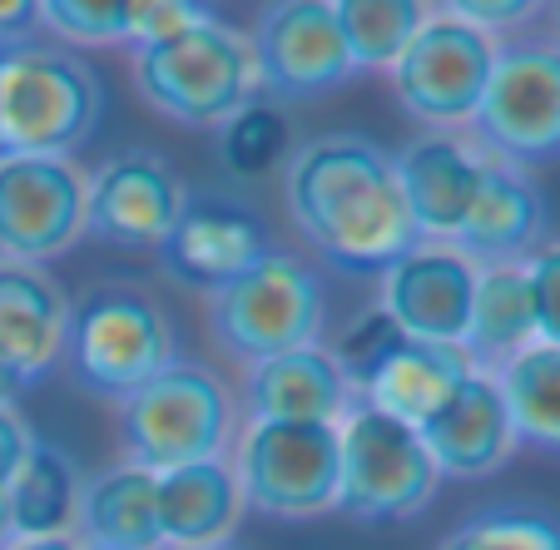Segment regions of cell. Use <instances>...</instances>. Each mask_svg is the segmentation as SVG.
Listing matches in <instances>:
<instances>
[{
    "instance_id": "obj_1",
    "label": "cell",
    "mask_w": 560,
    "mask_h": 550,
    "mask_svg": "<svg viewBox=\"0 0 560 550\" xmlns=\"http://www.w3.org/2000/svg\"><path fill=\"white\" fill-rule=\"evenodd\" d=\"M298 238L342 273H382L417 244L397 160L368 134H317L283 169Z\"/></svg>"
},
{
    "instance_id": "obj_2",
    "label": "cell",
    "mask_w": 560,
    "mask_h": 550,
    "mask_svg": "<svg viewBox=\"0 0 560 550\" xmlns=\"http://www.w3.org/2000/svg\"><path fill=\"white\" fill-rule=\"evenodd\" d=\"M100 115L105 85L70 45H0V160H70Z\"/></svg>"
},
{
    "instance_id": "obj_3",
    "label": "cell",
    "mask_w": 560,
    "mask_h": 550,
    "mask_svg": "<svg viewBox=\"0 0 560 550\" xmlns=\"http://www.w3.org/2000/svg\"><path fill=\"white\" fill-rule=\"evenodd\" d=\"M135 90L159 119L184 129H219L258 100L248 35L223 21H199L174 40L135 50Z\"/></svg>"
},
{
    "instance_id": "obj_4",
    "label": "cell",
    "mask_w": 560,
    "mask_h": 550,
    "mask_svg": "<svg viewBox=\"0 0 560 550\" xmlns=\"http://www.w3.org/2000/svg\"><path fill=\"white\" fill-rule=\"evenodd\" d=\"M209 338L238 367L264 358L323 342L328 328V293L307 258L288 248H268L254 268L209 293Z\"/></svg>"
},
{
    "instance_id": "obj_5",
    "label": "cell",
    "mask_w": 560,
    "mask_h": 550,
    "mask_svg": "<svg viewBox=\"0 0 560 550\" xmlns=\"http://www.w3.org/2000/svg\"><path fill=\"white\" fill-rule=\"evenodd\" d=\"M125 461L154 477L209 456H229L238 436V397L203 362H170L154 382L119 402Z\"/></svg>"
},
{
    "instance_id": "obj_6",
    "label": "cell",
    "mask_w": 560,
    "mask_h": 550,
    "mask_svg": "<svg viewBox=\"0 0 560 550\" xmlns=\"http://www.w3.org/2000/svg\"><path fill=\"white\" fill-rule=\"evenodd\" d=\"M65 358L74 382L105 402H125L170 362H179L170 313L135 283H100L70 307Z\"/></svg>"
},
{
    "instance_id": "obj_7",
    "label": "cell",
    "mask_w": 560,
    "mask_h": 550,
    "mask_svg": "<svg viewBox=\"0 0 560 550\" xmlns=\"http://www.w3.org/2000/svg\"><path fill=\"white\" fill-rule=\"evenodd\" d=\"M338 511L362 526H397V520L422 516L442 487V471L422 446V432L382 417L362 397L338 422Z\"/></svg>"
},
{
    "instance_id": "obj_8",
    "label": "cell",
    "mask_w": 560,
    "mask_h": 550,
    "mask_svg": "<svg viewBox=\"0 0 560 550\" xmlns=\"http://www.w3.org/2000/svg\"><path fill=\"white\" fill-rule=\"evenodd\" d=\"M233 471L248 511L273 520H317L338 511V426L248 422L233 436Z\"/></svg>"
},
{
    "instance_id": "obj_9",
    "label": "cell",
    "mask_w": 560,
    "mask_h": 550,
    "mask_svg": "<svg viewBox=\"0 0 560 550\" xmlns=\"http://www.w3.org/2000/svg\"><path fill=\"white\" fill-rule=\"evenodd\" d=\"M497 35L471 31V25L452 21L436 11L432 21L417 31V40L402 50V60L392 65V95L412 119L427 129H456L466 134L481 109V95L497 70Z\"/></svg>"
},
{
    "instance_id": "obj_10",
    "label": "cell",
    "mask_w": 560,
    "mask_h": 550,
    "mask_svg": "<svg viewBox=\"0 0 560 550\" xmlns=\"http://www.w3.org/2000/svg\"><path fill=\"white\" fill-rule=\"evenodd\" d=\"M466 134L521 169L560 160V45H501Z\"/></svg>"
},
{
    "instance_id": "obj_11",
    "label": "cell",
    "mask_w": 560,
    "mask_h": 550,
    "mask_svg": "<svg viewBox=\"0 0 560 550\" xmlns=\"http://www.w3.org/2000/svg\"><path fill=\"white\" fill-rule=\"evenodd\" d=\"M248 50L258 90L273 100H323L358 74L332 21V0H268L248 31Z\"/></svg>"
},
{
    "instance_id": "obj_12",
    "label": "cell",
    "mask_w": 560,
    "mask_h": 550,
    "mask_svg": "<svg viewBox=\"0 0 560 550\" xmlns=\"http://www.w3.org/2000/svg\"><path fill=\"white\" fill-rule=\"evenodd\" d=\"M85 238V174L70 160H0V258L50 264Z\"/></svg>"
},
{
    "instance_id": "obj_13",
    "label": "cell",
    "mask_w": 560,
    "mask_h": 550,
    "mask_svg": "<svg viewBox=\"0 0 560 550\" xmlns=\"http://www.w3.org/2000/svg\"><path fill=\"white\" fill-rule=\"evenodd\" d=\"M273 248L268 219L238 194H189L170 238L159 244L164 278L189 293H219Z\"/></svg>"
},
{
    "instance_id": "obj_14",
    "label": "cell",
    "mask_w": 560,
    "mask_h": 550,
    "mask_svg": "<svg viewBox=\"0 0 560 550\" xmlns=\"http://www.w3.org/2000/svg\"><path fill=\"white\" fill-rule=\"evenodd\" d=\"M184 184L154 149H125L85 179V233L109 248L159 254L184 209Z\"/></svg>"
},
{
    "instance_id": "obj_15",
    "label": "cell",
    "mask_w": 560,
    "mask_h": 550,
    "mask_svg": "<svg viewBox=\"0 0 560 550\" xmlns=\"http://www.w3.org/2000/svg\"><path fill=\"white\" fill-rule=\"evenodd\" d=\"M481 268L452 244H427L417 238L397 264L382 268L377 307L392 318V328L412 342H442L462 348L466 323H471V297Z\"/></svg>"
},
{
    "instance_id": "obj_16",
    "label": "cell",
    "mask_w": 560,
    "mask_h": 550,
    "mask_svg": "<svg viewBox=\"0 0 560 550\" xmlns=\"http://www.w3.org/2000/svg\"><path fill=\"white\" fill-rule=\"evenodd\" d=\"M540 238H546V199H540L530 169L487 154L476 174V194L462 213V229L452 233V248H462L476 268H491L526 264L540 248Z\"/></svg>"
},
{
    "instance_id": "obj_17",
    "label": "cell",
    "mask_w": 560,
    "mask_h": 550,
    "mask_svg": "<svg viewBox=\"0 0 560 550\" xmlns=\"http://www.w3.org/2000/svg\"><path fill=\"white\" fill-rule=\"evenodd\" d=\"M392 160H397V179H402L417 238L452 244V233L462 229V213L476 194V174H481L487 149L456 129H427V134L407 139L402 154H392Z\"/></svg>"
},
{
    "instance_id": "obj_18",
    "label": "cell",
    "mask_w": 560,
    "mask_h": 550,
    "mask_svg": "<svg viewBox=\"0 0 560 550\" xmlns=\"http://www.w3.org/2000/svg\"><path fill=\"white\" fill-rule=\"evenodd\" d=\"M422 446L432 452L442 481H481L497 477L501 466L516 456V426H511L506 397H501L497 377L476 367L471 377L456 387V397L422 426Z\"/></svg>"
},
{
    "instance_id": "obj_19",
    "label": "cell",
    "mask_w": 560,
    "mask_h": 550,
    "mask_svg": "<svg viewBox=\"0 0 560 550\" xmlns=\"http://www.w3.org/2000/svg\"><path fill=\"white\" fill-rule=\"evenodd\" d=\"M358 402L348 372L323 342L293 348L244 367V417L248 422H313L338 426Z\"/></svg>"
},
{
    "instance_id": "obj_20",
    "label": "cell",
    "mask_w": 560,
    "mask_h": 550,
    "mask_svg": "<svg viewBox=\"0 0 560 550\" xmlns=\"http://www.w3.org/2000/svg\"><path fill=\"white\" fill-rule=\"evenodd\" d=\"M70 297L45 264L0 258V362L25 382L60 367L70 342Z\"/></svg>"
},
{
    "instance_id": "obj_21",
    "label": "cell",
    "mask_w": 560,
    "mask_h": 550,
    "mask_svg": "<svg viewBox=\"0 0 560 550\" xmlns=\"http://www.w3.org/2000/svg\"><path fill=\"white\" fill-rule=\"evenodd\" d=\"M244 516L248 501L229 456L174 466V471L159 477V536H164V550L233 546Z\"/></svg>"
},
{
    "instance_id": "obj_22",
    "label": "cell",
    "mask_w": 560,
    "mask_h": 550,
    "mask_svg": "<svg viewBox=\"0 0 560 550\" xmlns=\"http://www.w3.org/2000/svg\"><path fill=\"white\" fill-rule=\"evenodd\" d=\"M471 358L462 348H442V342H412L402 338L387 358L377 362L368 382H362V402L377 407L382 417L422 432L436 412L456 397L466 377H471Z\"/></svg>"
},
{
    "instance_id": "obj_23",
    "label": "cell",
    "mask_w": 560,
    "mask_h": 550,
    "mask_svg": "<svg viewBox=\"0 0 560 550\" xmlns=\"http://www.w3.org/2000/svg\"><path fill=\"white\" fill-rule=\"evenodd\" d=\"M74 540L85 550H164L159 536V477L135 461H119L80 481Z\"/></svg>"
},
{
    "instance_id": "obj_24",
    "label": "cell",
    "mask_w": 560,
    "mask_h": 550,
    "mask_svg": "<svg viewBox=\"0 0 560 550\" xmlns=\"http://www.w3.org/2000/svg\"><path fill=\"white\" fill-rule=\"evenodd\" d=\"M536 342V307H530L526 264H491L476 273L471 323H466L462 352L471 367L497 372L506 358Z\"/></svg>"
},
{
    "instance_id": "obj_25",
    "label": "cell",
    "mask_w": 560,
    "mask_h": 550,
    "mask_svg": "<svg viewBox=\"0 0 560 550\" xmlns=\"http://www.w3.org/2000/svg\"><path fill=\"white\" fill-rule=\"evenodd\" d=\"M11 520L15 540L25 536H70L74 530V501H80V466L60 442L35 436L21 471L11 477Z\"/></svg>"
},
{
    "instance_id": "obj_26",
    "label": "cell",
    "mask_w": 560,
    "mask_h": 550,
    "mask_svg": "<svg viewBox=\"0 0 560 550\" xmlns=\"http://www.w3.org/2000/svg\"><path fill=\"white\" fill-rule=\"evenodd\" d=\"M497 387L506 397L511 426L521 446L560 452V348L556 342H530L516 358H506L497 372Z\"/></svg>"
},
{
    "instance_id": "obj_27",
    "label": "cell",
    "mask_w": 560,
    "mask_h": 550,
    "mask_svg": "<svg viewBox=\"0 0 560 550\" xmlns=\"http://www.w3.org/2000/svg\"><path fill=\"white\" fill-rule=\"evenodd\" d=\"M432 15V0H332L352 70H392Z\"/></svg>"
},
{
    "instance_id": "obj_28",
    "label": "cell",
    "mask_w": 560,
    "mask_h": 550,
    "mask_svg": "<svg viewBox=\"0 0 560 550\" xmlns=\"http://www.w3.org/2000/svg\"><path fill=\"white\" fill-rule=\"evenodd\" d=\"M219 160L233 179H268L293 160V129L273 105H248L219 125Z\"/></svg>"
},
{
    "instance_id": "obj_29",
    "label": "cell",
    "mask_w": 560,
    "mask_h": 550,
    "mask_svg": "<svg viewBox=\"0 0 560 550\" xmlns=\"http://www.w3.org/2000/svg\"><path fill=\"white\" fill-rule=\"evenodd\" d=\"M436 550H560V520L536 506H491L466 516Z\"/></svg>"
},
{
    "instance_id": "obj_30",
    "label": "cell",
    "mask_w": 560,
    "mask_h": 550,
    "mask_svg": "<svg viewBox=\"0 0 560 550\" xmlns=\"http://www.w3.org/2000/svg\"><path fill=\"white\" fill-rule=\"evenodd\" d=\"M129 5L135 0H40V25L60 35L65 45H80V50L125 45Z\"/></svg>"
},
{
    "instance_id": "obj_31",
    "label": "cell",
    "mask_w": 560,
    "mask_h": 550,
    "mask_svg": "<svg viewBox=\"0 0 560 550\" xmlns=\"http://www.w3.org/2000/svg\"><path fill=\"white\" fill-rule=\"evenodd\" d=\"M397 342H402V332L392 328L387 313H382V307H368V313H358V318L338 332V342H332L328 352L338 358V367L348 372L352 391H362V382L377 372V362L387 358Z\"/></svg>"
},
{
    "instance_id": "obj_32",
    "label": "cell",
    "mask_w": 560,
    "mask_h": 550,
    "mask_svg": "<svg viewBox=\"0 0 560 550\" xmlns=\"http://www.w3.org/2000/svg\"><path fill=\"white\" fill-rule=\"evenodd\" d=\"M209 21V0H135L129 5V35L125 45H159L184 35L189 25Z\"/></svg>"
},
{
    "instance_id": "obj_33",
    "label": "cell",
    "mask_w": 560,
    "mask_h": 550,
    "mask_svg": "<svg viewBox=\"0 0 560 550\" xmlns=\"http://www.w3.org/2000/svg\"><path fill=\"white\" fill-rule=\"evenodd\" d=\"M530 307H536V342L560 348V244H540L526 258Z\"/></svg>"
},
{
    "instance_id": "obj_34",
    "label": "cell",
    "mask_w": 560,
    "mask_h": 550,
    "mask_svg": "<svg viewBox=\"0 0 560 550\" xmlns=\"http://www.w3.org/2000/svg\"><path fill=\"white\" fill-rule=\"evenodd\" d=\"M546 0H436V11L452 15V21L471 25V31H516V25H526L530 15L540 11Z\"/></svg>"
},
{
    "instance_id": "obj_35",
    "label": "cell",
    "mask_w": 560,
    "mask_h": 550,
    "mask_svg": "<svg viewBox=\"0 0 560 550\" xmlns=\"http://www.w3.org/2000/svg\"><path fill=\"white\" fill-rule=\"evenodd\" d=\"M31 426H25V417L15 412V407H0V491L11 487V477L21 471L25 452H31Z\"/></svg>"
},
{
    "instance_id": "obj_36",
    "label": "cell",
    "mask_w": 560,
    "mask_h": 550,
    "mask_svg": "<svg viewBox=\"0 0 560 550\" xmlns=\"http://www.w3.org/2000/svg\"><path fill=\"white\" fill-rule=\"evenodd\" d=\"M40 31V0H0V45L35 40Z\"/></svg>"
},
{
    "instance_id": "obj_37",
    "label": "cell",
    "mask_w": 560,
    "mask_h": 550,
    "mask_svg": "<svg viewBox=\"0 0 560 550\" xmlns=\"http://www.w3.org/2000/svg\"><path fill=\"white\" fill-rule=\"evenodd\" d=\"M5 550H85L74 536H25V540H11Z\"/></svg>"
},
{
    "instance_id": "obj_38",
    "label": "cell",
    "mask_w": 560,
    "mask_h": 550,
    "mask_svg": "<svg viewBox=\"0 0 560 550\" xmlns=\"http://www.w3.org/2000/svg\"><path fill=\"white\" fill-rule=\"evenodd\" d=\"M25 387H31V382H25L21 372H11L5 362H0V407H15V402H21V391H25Z\"/></svg>"
},
{
    "instance_id": "obj_39",
    "label": "cell",
    "mask_w": 560,
    "mask_h": 550,
    "mask_svg": "<svg viewBox=\"0 0 560 550\" xmlns=\"http://www.w3.org/2000/svg\"><path fill=\"white\" fill-rule=\"evenodd\" d=\"M15 540V520H11V491H0V550Z\"/></svg>"
},
{
    "instance_id": "obj_40",
    "label": "cell",
    "mask_w": 560,
    "mask_h": 550,
    "mask_svg": "<svg viewBox=\"0 0 560 550\" xmlns=\"http://www.w3.org/2000/svg\"><path fill=\"white\" fill-rule=\"evenodd\" d=\"M213 550H238V546H213Z\"/></svg>"
},
{
    "instance_id": "obj_41",
    "label": "cell",
    "mask_w": 560,
    "mask_h": 550,
    "mask_svg": "<svg viewBox=\"0 0 560 550\" xmlns=\"http://www.w3.org/2000/svg\"><path fill=\"white\" fill-rule=\"evenodd\" d=\"M556 15H560V0H556Z\"/></svg>"
}]
</instances>
